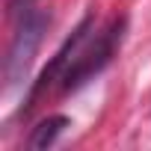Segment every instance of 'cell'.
<instances>
[{"mask_svg": "<svg viewBox=\"0 0 151 151\" xmlns=\"http://www.w3.org/2000/svg\"><path fill=\"white\" fill-rule=\"evenodd\" d=\"M45 30H47V15L42 9L24 6L21 21H18V27L12 33V42H9V50H6V65H3L6 86H18V83L27 80L30 65H33V59L39 53Z\"/></svg>", "mask_w": 151, "mask_h": 151, "instance_id": "1", "label": "cell"}, {"mask_svg": "<svg viewBox=\"0 0 151 151\" xmlns=\"http://www.w3.org/2000/svg\"><path fill=\"white\" fill-rule=\"evenodd\" d=\"M122 39H124V18H116V21L95 39V45H92L86 53H74L68 71L62 74V92H71V89L83 86L89 77H95L98 71H104L107 62L113 59V53L119 50Z\"/></svg>", "mask_w": 151, "mask_h": 151, "instance_id": "2", "label": "cell"}, {"mask_svg": "<svg viewBox=\"0 0 151 151\" xmlns=\"http://www.w3.org/2000/svg\"><path fill=\"white\" fill-rule=\"evenodd\" d=\"M89 30H92V15H89V18H83V21L77 24V30H74V33L62 42V47H59V50H56V56L50 59V65L39 74V80H36V83H33V89H30V98H27V107H24V110H30V107L36 104V98H39V95H42L53 80H62V74L68 71V65H71L74 53H77V50H80V45L89 39Z\"/></svg>", "mask_w": 151, "mask_h": 151, "instance_id": "3", "label": "cell"}, {"mask_svg": "<svg viewBox=\"0 0 151 151\" xmlns=\"http://www.w3.org/2000/svg\"><path fill=\"white\" fill-rule=\"evenodd\" d=\"M68 124H71L68 116H47V119H42V122L33 127V133H30V139H27V148H33V151L50 148V145L56 142V136H59Z\"/></svg>", "mask_w": 151, "mask_h": 151, "instance_id": "4", "label": "cell"}]
</instances>
